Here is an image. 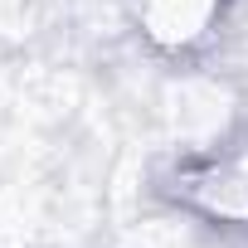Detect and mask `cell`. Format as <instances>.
Segmentation results:
<instances>
[{"label": "cell", "instance_id": "obj_1", "mask_svg": "<svg viewBox=\"0 0 248 248\" xmlns=\"http://www.w3.org/2000/svg\"><path fill=\"white\" fill-rule=\"evenodd\" d=\"M190 190H195V200H200L209 214L243 224V219H248V156H224V161L204 166Z\"/></svg>", "mask_w": 248, "mask_h": 248}]
</instances>
